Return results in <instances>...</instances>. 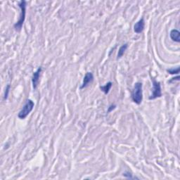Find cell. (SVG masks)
Wrapping results in <instances>:
<instances>
[{"label":"cell","instance_id":"8992f818","mask_svg":"<svg viewBox=\"0 0 180 180\" xmlns=\"http://www.w3.org/2000/svg\"><path fill=\"white\" fill-rule=\"evenodd\" d=\"M94 80V75L92 73V72H88L86 73L85 76L84 77V79H83V82H82V84L81 85L80 89L81 90H82V89L85 88L87 86L90 84V83L92 82Z\"/></svg>","mask_w":180,"mask_h":180},{"label":"cell","instance_id":"8fae6325","mask_svg":"<svg viewBox=\"0 0 180 180\" xmlns=\"http://www.w3.org/2000/svg\"><path fill=\"white\" fill-rule=\"evenodd\" d=\"M167 72H169V73L171 74V75L179 74V67H177L176 69H174V68L168 69V70H167Z\"/></svg>","mask_w":180,"mask_h":180},{"label":"cell","instance_id":"9c48e42d","mask_svg":"<svg viewBox=\"0 0 180 180\" xmlns=\"http://www.w3.org/2000/svg\"><path fill=\"white\" fill-rule=\"evenodd\" d=\"M127 47H128V44L127 43L123 44V45H122L121 47H120L119 50H118V55H117V59H121V57L124 55L125 51L127 50Z\"/></svg>","mask_w":180,"mask_h":180},{"label":"cell","instance_id":"7c38bea8","mask_svg":"<svg viewBox=\"0 0 180 180\" xmlns=\"http://www.w3.org/2000/svg\"><path fill=\"white\" fill-rule=\"evenodd\" d=\"M10 87H11V86L10 85H8L6 87V91H5V94H4V99H7L8 98V96H9V90H10Z\"/></svg>","mask_w":180,"mask_h":180},{"label":"cell","instance_id":"277c9868","mask_svg":"<svg viewBox=\"0 0 180 180\" xmlns=\"http://www.w3.org/2000/svg\"><path fill=\"white\" fill-rule=\"evenodd\" d=\"M153 92L152 94L149 96L150 100H153L156 99L161 97L162 92H161V87L160 83L157 82L155 79H153Z\"/></svg>","mask_w":180,"mask_h":180},{"label":"cell","instance_id":"6da1fadb","mask_svg":"<svg viewBox=\"0 0 180 180\" xmlns=\"http://www.w3.org/2000/svg\"><path fill=\"white\" fill-rule=\"evenodd\" d=\"M132 99L137 105L142 103L143 100V91L142 83L136 82L134 84L132 92Z\"/></svg>","mask_w":180,"mask_h":180},{"label":"cell","instance_id":"7a4b0ae2","mask_svg":"<svg viewBox=\"0 0 180 180\" xmlns=\"http://www.w3.org/2000/svg\"><path fill=\"white\" fill-rule=\"evenodd\" d=\"M19 6L20 9V19L18 20V22L14 25V28L16 31H20L23 27V23H24L25 19V13H26V2L20 1L19 4Z\"/></svg>","mask_w":180,"mask_h":180},{"label":"cell","instance_id":"5b68a950","mask_svg":"<svg viewBox=\"0 0 180 180\" xmlns=\"http://www.w3.org/2000/svg\"><path fill=\"white\" fill-rule=\"evenodd\" d=\"M41 72H42V67H40L35 72H34L33 75L32 82H33V86L34 90H36V89H37V87L39 79H40Z\"/></svg>","mask_w":180,"mask_h":180},{"label":"cell","instance_id":"ba28073f","mask_svg":"<svg viewBox=\"0 0 180 180\" xmlns=\"http://www.w3.org/2000/svg\"><path fill=\"white\" fill-rule=\"evenodd\" d=\"M169 36L173 41L176 42H180V33L178 30H172L169 33Z\"/></svg>","mask_w":180,"mask_h":180},{"label":"cell","instance_id":"52a82bcc","mask_svg":"<svg viewBox=\"0 0 180 180\" xmlns=\"http://www.w3.org/2000/svg\"><path fill=\"white\" fill-rule=\"evenodd\" d=\"M145 27V21L143 18H142L139 21L135 23L134 26V31L137 34L142 33L143 30H144Z\"/></svg>","mask_w":180,"mask_h":180},{"label":"cell","instance_id":"3957f363","mask_svg":"<svg viewBox=\"0 0 180 180\" xmlns=\"http://www.w3.org/2000/svg\"><path fill=\"white\" fill-rule=\"evenodd\" d=\"M34 106H35V103H34L32 100L31 99L27 100L24 106L23 107V108L19 113L18 117H19L20 119H25L26 117L30 113V112L33 111Z\"/></svg>","mask_w":180,"mask_h":180},{"label":"cell","instance_id":"4fadbf2b","mask_svg":"<svg viewBox=\"0 0 180 180\" xmlns=\"http://www.w3.org/2000/svg\"><path fill=\"white\" fill-rule=\"evenodd\" d=\"M123 176L125 177H127V178H130V179H137V177H133L132 173H129V172H126V173H123Z\"/></svg>","mask_w":180,"mask_h":180},{"label":"cell","instance_id":"5bb4252c","mask_svg":"<svg viewBox=\"0 0 180 180\" xmlns=\"http://www.w3.org/2000/svg\"><path fill=\"white\" fill-rule=\"evenodd\" d=\"M116 105H111V106H110L108 107V113H110L111 111H112L113 110V109H115L116 108Z\"/></svg>","mask_w":180,"mask_h":180},{"label":"cell","instance_id":"30bf717a","mask_svg":"<svg viewBox=\"0 0 180 180\" xmlns=\"http://www.w3.org/2000/svg\"><path fill=\"white\" fill-rule=\"evenodd\" d=\"M112 85H113V83H112L111 82H108L104 86H101V87H100V89H101V90L102 91L104 94H108L109 91H110L111 90V88L112 87Z\"/></svg>","mask_w":180,"mask_h":180}]
</instances>
